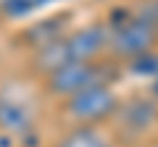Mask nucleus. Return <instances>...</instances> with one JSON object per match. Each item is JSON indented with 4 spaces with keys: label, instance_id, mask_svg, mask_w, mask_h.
I'll use <instances>...</instances> for the list:
<instances>
[{
    "label": "nucleus",
    "instance_id": "obj_1",
    "mask_svg": "<svg viewBox=\"0 0 158 147\" xmlns=\"http://www.w3.org/2000/svg\"><path fill=\"white\" fill-rule=\"evenodd\" d=\"M121 76V63L113 58H95V61H69L63 66L53 68L40 79V89L50 100H63V97L74 95V92L85 89L90 84L106 81V84H116Z\"/></svg>",
    "mask_w": 158,
    "mask_h": 147
},
{
    "label": "nucleus",
    "instance_id": "obj_2",
    "mask_svg": "<svg viewBox=\"0 0 158 147\" xmlns=\"http://www.w3.org/2000/svg\"><path fill=\"white\" fill-rule=\"evenodd\" d=\"M61 102V116L69 124L79 126H108V121L116 116L118 105H121V95L116 92L113 84L98 81L85 89L74 92V95L63 97Z\"/></svg>",
    "mask_w": 158,
    "mask_h": 147
},
{
    "label": "nucleus",
    "instance_id": "obj_3",
    "mask_svg": "<svg viewBox=\"0 0 158 147\" xmlns=\"http://www.w3.org/2000/svg\"><path fill=\"white\" fill-rule=\"evenodd\" d=\"M108 126L116 147H137L158 129V100L150 95L121 97V105Z\"/></svg>",
    "mask_w": 158,
    "mask_h": 147
},
{
    "label": "nucleus",
    "instance_id": "obj_4",
    "mask_svg": "<svg viewBox=\"0 0 158 147\" xmlns=\"http://www.w3.org/2000/svg\"><path fill=\"white\" fill-rule=\"evenodd\" d=\"M106 24H108L106 55L118 61L121 66L148 50H156V26L148 18H142L135 8L127 13H118L116 21H106Z\"/></svg>",
    "mask_w": 158,
    "mask_h": 147
},
{
    "label": "nucleus",
    "instance_id": "obj_5",
    "mask_svg": "<svg viewBox=\"0 0 158 147\" xmlns=\"http://www.w3.org/2000/svg\"><path fill=\"white\" fill-rule=\"evenodd\" d=\"M37 131V108L32 100L13 89H0V137L6 142H21Z\"/></svg>",
    "mask_w": 158,
    "mask_h": 147
},
{
    "label": "nucleus",
    "instance_id": "obj_6",
    "mask_svg": "<svg viewBox=\"0 0 158 147\" xmlns=\"http://www.w3.org/2000/svg\"><path fill=\"white\" fill-rule=\"evenodd\" d=\"M66 61H95L106 58L108 53V24L106 21H90L77 29H69L61 37Z\"/></svg>",
    "mask_w": 158,
    "mask_h": 147
},
{
    "label": "nucleus",
    "instance_id": "obj_7",
    "mask_svg": "<svg viewBox=\"0 0 158 147\" xmlns=\"http://www.w3.org/2000/svg\"><path fill=\"white\" fill-rule=\"evenodd\" d=\"M50 147H116L111 131L106 126H79L69 124L56 139L50 142Z\"/></svg>",
    "mask_w": 158,
    "mask_h": 147
},
{
    "label": "nucleus",
    "instance_id": "obj_8",
    "mask_svg": "<svg viewBox=\"0 0 158 147\" xmlns=\"http://www.w3.org/2000/svg\"><path fill=\"white\" fill-rule=\"evenodd\" d=\"M69 16H71V13H58V16H53V18L34 21L32 26H27L21 32L19 40H24V45H27L29 50H37V47H42V45H48V42L58 40L61 34L69 32V26H66V18Z\"/></svg>",
    "mask_w": 158,
    "mask_h": 147
},
{
    "label": "nucleus",
    "instance_id": "obj_9",
    "mask_svg": "<svg viewBox=\"0 0 158 147\" xmlns=\"http://www.w3.org/2000/svg\"><path fill=\"white\" fill-rule=\"evenodd\" d=\"M148 95H150V97H156V100H158V74L153 76V84H150V92H148Z\"/></svg>",
    "mask_w": 158,
    "mask_h": 147
},
{
    "label": "nucleus",
    "instance_id": "obj_10",
    "mask_svg": "<svg viewBox=\"0 0 158 147\" xmlns=\"http://www.w3.org/2000/svg\"><path fill=\"white\" fill-rule=\"evenodd\" d=\"M156 50H158V24H156Z\"/></svg>",
    "mask_w": 158,
    "mask_h": 147
},
{
    "label": "nucleus",
    "instance_id": "obj_11",
    "mask_svg": "<svg viewBox=\"0 0 158 147\" xmlns=\"http://www.w3.org/2000/svg\"><path fill=\"white\" fill-rule=\"evenodd\" d=\"M0 142H6V139H3V137H0Z\"/></svg>",
    "mask_w": 158,
    "mask_h": 147
}]
</instances>
